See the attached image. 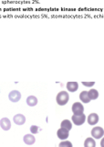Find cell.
<instances>
[{
  "label": "cell",
  "mask_w": 104,
  "mask_h": 147,
  "mask_svg": "<svg viewBox=\"0 0 104 147\" xmlns=\"http://www.w3.org/2000/svg\"><path fill=\"white\" fill-rule=\"evenodd\" d=\"M70 100V95L67 91H60V93L57 95L56 101L60 106L66 105Z\"/></svg>",
  "instance_id": "cell-1"
},
{
  "label": "cell",
  "mask_w": 104,
  "mask_h": 147,
  "mask_svg": "<svg viewBox=\"0 0 104 147\" xmlns=\"http://www.w3.org/2000/svg\"><path fill=\"white\" fill-rule=\"evenodd\" d=\"M91 136L93 139H101L104 135V130L99 126L94 127L91 130Z\"/></svg>",
  "instance_id": "cell-2"
},
{
  "label": "cell",
  "mask_w": 104,
  "mask_h": 147,
  "mask_svg": "<svg viewBox=\"0 0 104 147\" xmlns=\"http://www.w3.org/2000/svg\"><path fill=\"white\" fill-rule=\"evenodd\" d=\"M86 118H87V117H86L85 114L83 113V114H80V115H73L72 118H71V119H72V122H73L75 125L80 126L85 122Z\"/></svg>",
  "instance_id": "cell-3"
},
{
  "label": "cell",
  "mask_w": 104,
  "mask_h": 147,
  "mask_svg": "<svg viewBox=\"0 0 104 147\" xmlns=\"http://www.w3.org/2000/svg\"><path fill=\"white\" fill-rule=\"evenodd\" d=\"M71 109H72V112H73V115H80V114H83L84 112L83 105L79 102H75L72 105Z\"/></svg>",
  "instance_id": "cell-4"
},
{
  "label": "cell",
  "mask_w": 104,
  "mask_h": 147,
  "mask_svg": "<svg viewBox=\"0 0 104 147\" xmlns=\"http://www.w3.org/2000/svg\"><path fill=\"white\" fill-rule=\"evenodd\" d=\"M8 98H9L11 102H14V103L19 102L21 98V93L17 90H13L8 94Z\"/></svg>",
  "instance_id": "cell-5"
},
{
  "label": "cell",
  "mask_w": 104,
  "mask_h": 147,
  "mask_svg": "<svg viewBox=\"0 0 104 147\" xmlns=\"http://www.w3.org/2000/svg\"><path fill=\"white\" fill-rule=\"evenodd\" d=\"M57 136L60 140H67L70 136V131L60 128L57 131Z\"/></svg>",
  "instance_id": "cell-6"
},
{
  "label": "cell",
  "mask_w": 104,
  "mask_h": 147,
  "mask_svg": "<svg viewBox=\"0 0 104 147\" xmlns=\"http://www.w3.org/2000/svg\"><path fill=\"white\" fill-rule=\"evenodd\" d=\"M0 127L4 131H9L11 128V121L8 118H2L0 119Z\"/></svg>",
  "instance_id": "cell-7"
},
{
  "label": "cell",
  "mask_w": 104,
  "mask_h": 147,
  "mask_svg": "<svg viewBox=\"0 0 104 147\" xmlns=\"http://www.w3.org/2000/svg\"><path fill=\"white\" fill-rule=\"evenodd\" d=\"M99 115L97 113H91L89 115V117L87 118V121H88V123L89 125H96V124L99 122Z\"/></svg>",
  "instance_id": "cell-8"
},
{
  "label": "cell",
  "mask_w": 104,
  "mask_h": 147,
  "mask_svg": "<svg viewBox=\"0 0 104 147\" xmlns=\"http://www.w3.org/2000/svg\"><path fill=\"white\" fill-rule=\"evenodd\" d=\"M13 121H14L17 125H23V124L26 122V117L23 114H17L13 118Z\"/></svg>",
  "instance_id": "cell-9"
},
{
  "label": "cell",
  "mask_w": 104,
  "mask_h": 147,
  "mask_svg": "<svg viewBox=\"0 0 104 147\" xmlns=\"http://www.w3.org/2000/svg\"><path fill=\"white\" fill-rule=\"evenodd\" d=\"M23 141L26 145H32L35 144L36 138L33 134H26L23 138Z\"/></svg>",
  "instance_id": "cell-10"
},
{
  "label": "cell",
  "mask_w": 104,
  "mask_h": 147,
  "mask_svg": "<svg viewBox=\"0 0 104 147\" xmlns=\"http://www.w3.org/2000/svg\"><path fill=\"white\" fill-rule=\"evenodd\" d=\"M79 88V83L78 82H68L67 83V89L70 92H76Z\"/></svg>",
  "instance_id": "cell-11"
},
{
  "label": "cell",
  "mask_w": 104,
  "mask_h": 147,
  "mask_svg": "<svg viewBox=\"0 0 104 147\" xmlns=\"http://www.w3.org/2000/svg\"><path fill=\"white\" fill-rule=\"evenodd\" d=\"M79 99L81 100V102L83 103H89L90 102V98L89 96L88 91H82L79 94Z\"/></svg>",
  "instance_id": "cell-12"
},
{
  "label": "cell",
  "mask_w": 104,
  "mask_h": 147,
  "mask_svg": "<svg viewBox=\"0 0 104 147\" xmlns=\"http://www.w3.org/2000/svg\"><path fill=\"white\" fill-rule=\"evenodd\" d=\"M26 104H28L29 107H35V106L38 104V98H36L35 96H28V98H26Z\"/></svg>",
  "instance_id": "cell-13"
},
{
  "label": "cell",
  "mask_w": 104,
  "mask_h": 147,
  "mask_svg": "<svg viewBox=\"0 0 104 147\" xmlns=\"http://www.w3.org/2000/svg\"><path fill=\"white\" fill-rule=\"evenodd\" d=\"M84 147H96V142L92 137H89L84 142Z\"/></svg>",
  "instance_id": "cell-14"
},
{
  "label": "cell",
  "mask_w": 104,
  "mask_h": 147,
  "mask_svg": "<svg viewBox=\"0 0 104 147\" xmlns=\"http://www.w3.org/2000/svg\"><path fill=\"white\" fill-rule=\"evenodd\" d=\"M60 127L63 129H66L68 131H70L72 129V123L70 121H69V119H64V121H62V122L60 124Z\"/></svg>",
  "instance_id": "cell-15"
},
{
  "label": "cell",
  "mask_w": 104,
  "mask_h": 147,
  "mask_svg": "<svg viewBox=\"0 0 104 147\" xmlns=\"http://www.w3.org/2000/svg\"><path fill=\"white\" fill-rule=\"evenodd\" d=\"M88 93H89V96L90 100H95L99 98V92H98V90L94 89V88H91Z\"/></svg>",
  "instance_id": "cell-16"
},
{
  "label": "cell",
  "mask_w": 104,
  "mask_h": 147,
  "mask_svg": "<svg viewBox=\"0 0 104 147\" xmlns=\"http://www.w3.org/2000/svg\"><path fill=\"white\" fill-rule=\"evenodd\" d=\"M58 147H73V145L70 141H62Z\"/></svg>",
  "instance_id": "cell-17"
},
{
  "label": "cell",
  "mask_w": 104,
  "mask_h": 147,
  "mask_svg": "<svg viewBox=\"0 0 104 147\" xmlns=\"http://www.w3.org/2000/svg\"><path fill=\"white\" fill-rule=\"evenodd\" d=\"M38 130H39V128L37 125H32L30 127V132L32 133V134H36V133H38Z\"/></svg>",
  "instance_id": "cell-18"
},
{
  "label": "cell",
  "mask_w": 104,
  "mask_h": 147,
  "mask_svg": "<svg viewBox=\"0 0 104 147\" xmlns=\"http://www.w3.org/2000/svg\"><path fill=\"white\" fill-rule=\"evenodd\" d=\"M82 85L87 87H91L95 85V82H82Z\"/></svg>",
  "instance_id": "cell-19"
},
{
  "label": "cell",
  "mask_w": 104,
  "mask_h": 147,
  "mask_svg": "<svg viewBox=\"0 0 104 147\" xmlns=\"http://www.w3.org/2000/svg\"><path fill=\"white\" fill-rule=\"evenodd\" d=\"M101 147H104V137L101 140Z\"/></svg>",
  "instance_id": "cell-20"
}]
</instances>
